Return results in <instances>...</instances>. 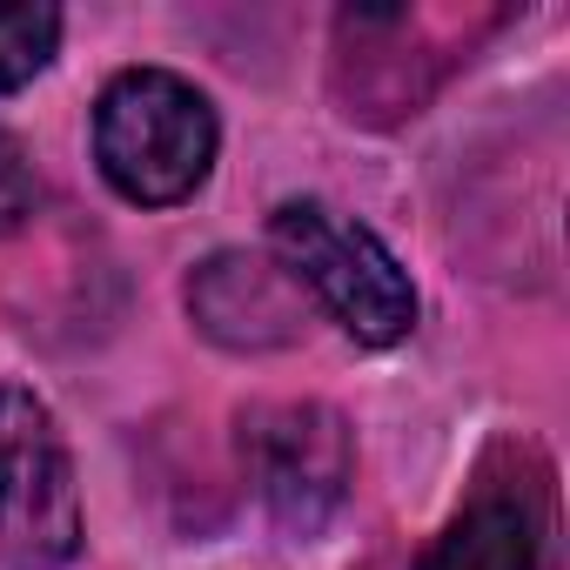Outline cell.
Wrapping results in <instances>:
<instances>
[{"label":"cell","mask_w":570,"mask_h":570,"mask_svg":"<svg viewBox=\"0 0 570 570\" xmlns=\"http://www.w3.org/2000/svg\"><path fill=\"white\" fill-rule=\"evenodd\" d=\"M222 128L195 81L168 68H128L95 101V161L108 188L135 208L188 202L215 168Z\"/></svg>","instance_id":"6da1fadb"},{"label":"cell","mask_w":570,"mask_h":570,"mask_svg":"<svg viewBox=\"0 0 570 570\" xmlns=\"http://www.w3.org/2000/svg\"><path fill=\"white\" fill-rule=\"evenodd\" d=\"M268 242L282 255V275L309 282L316 303L363 343V350H390L416 330V289L403 262L383 248L376 228L350 222L343 208L296 195L268 215Z\"/></svg>","instance_id":"7a4b0ae2"},{"label":"cell","mask_w":570,"mask_h":570,"mask_svg":"<svg viewBox=\"0 0 570 570\" xmlns=\"http://www.w3.org/2000/svg\"><path fill=\"white\" fill-rule=\"evenodd\" d=\"M75 550H81V497L55 410L35 390L0 383V563L61 570Z\"/></svg>","instance_id":"3957f363"},{"label":"cell","mask_w":570,"mask_h":570,"mask_svg":"<svg viewBox=\"0 0 570 570\" xmlns=\"http://www.w3.org/2000/svg\"><path fill=\"white\" fill-rule=\"evenodd\" d=\"M242 463L255 476L262 510L282 530L316 537L350 497L356 443L330 403H255L242 416Z\"/></svg>","instance_id":"277c9868"},{"label":"cell","mask_w":570,"mask_h":570,"mask_svg":"<svg viewBox=\"0 0 570 570\" xmlns=\"http://www.w3.org/2000/svg\"><path fill=\"white\" fill-rule=\"evenodd\" d=\"M188 309L228 350H275L303 323V309L289 296V275L268 268V262H248V255H208L188 275Z\"/></svg>","instance_id":"5b68a950"},{"label":"cell","mask_w":570,"mask_h":570,"mask_svg":"<svg viewBox=\"0 0 570 570\" xmlns=\"http://www.w3.org/2000/svg\"><path fill=\"white\" fill-rule=\"evenodd\" d=\"M537 510L510 490H483L463 517H450V530L423 550L416 570H537Z\"/></svg>","instance_id":"8992f818"},{"label":"cell","mask_w":570,"mask_h":570,"mask_svg":"<svg viewBox=\"0 0 570 570\" xmlns=\"http://www.w3.org/2000/svg\"><path fill=\"white\" fill-rule=\"evenodd\" d=\"M55 48H61V8H48V0H0V95L48 75Z\"/></svg>","instance_id":"52a82bcc"},{"label":"cell","mask_w":570,"mask_h":570,"mask_svg":"<svg viewBox=\"0 0 570 570\" xmlns=\"http://www.w3.org/2000/svg\"><path fill=\"white\" fill-rule=\"evenodd\" d=\"M35 202H41V181H35V161H28V148L0 128V235L8 228H21L28 215H35Z\"/></svg>","instance_id":"ba28073f"}]
</instances>
